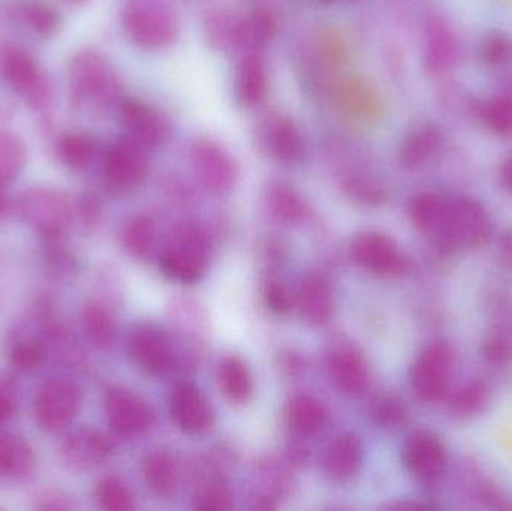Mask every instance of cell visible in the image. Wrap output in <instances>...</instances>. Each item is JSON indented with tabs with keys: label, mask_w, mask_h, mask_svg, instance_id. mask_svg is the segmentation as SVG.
Wrapping results in <instances>:
<instances>
[{
	"label": "cell",
	"mask_w": 512,
	"mask_h": 511,
	"mask_svg": "<svg viewBox=\"0 0 512 511\" xmlns=\"http://www.w3.org/2000/svg\"><path fill=\"white\" fill-rule=\"evenodd\" d=\"M69 78L75 96L98 111L122 104V83L104 54L80 50L69 62Z\"/></svg>",
	"instance_id": "1"
},
{
	"label": "cell",
	"mask_w": 512,
	"mask_h": 511,
	"mask_svg": "<svg viewBox=\"0 0 512 511\" xmlns=\"http://www.w3.org/2000/svg\"><path fill=\"white\" fill-rule=\"evenodd\" d=\"M128 38L146 51L167 50L176 44L180 23L170 6L155 0H131L122 9Z\"/></svg>",
	"instance_id": "2"
},
{
	"label": "cell",
	"mask_w": 512,
	"mask_h": 511,
	"mask_svg": "<svg viewBox=\"0 0 512 511\" xmlns=\"http://www.w3.org/2000/svg\"><path fill=\"white\" fill-rule=\"evenodd\" d=\"M0 74L33 110H42L53 98V87L35 57L15 44L0 45Z\"/></svg>",
	"instance_id": "3"
},
{
	"label": "cell",
	"mask_w": 512,
	"mask_h": 511,
	"mask_svg": "<svg viewBox=\"0 0 512 511\" xmlns=\"http://www.w3.org/2000/svg\"><path fill=\"white\" fill-rule=\"evenodd\" d=\"M492 224L486 209L468 197H448L447 215L438 245L448 249H475L486 245Z\"/></svg>",
	"instance_id": "4"
},
{
	"label": "cell",
	"mask_w": 512,
	"mask_h": 511,
	"mask_svg": "<svg viewBox=\"0 0 512 511\" xmlns=\"http://www.w3.org/2000/svg\"><path fill=\"white\" fill-rule=\"evenodd\" d=\"M456 353L447 341H433L421 350L411 369L415 395L426 404H436L447 396L453 378Z\"/></svg>",
	"instance_id": "5"
},
{
	"label": "cell",
	"mask_w": 512,
	"mask_h": 511,
	"mask_svg": "<svg viewBox=\"0 0 512 511\" xmlns=\"http://www.w3.org/2000/svg\"><path fill=\"white\" fill-rule=\"evenodd\" d=\"M402 461L409 474L424 488H439L447 476V447L432 432L417 431L409 435L403 444Z\"/></svg>",
	"instance_id": "6"
},
{
	"label": "cell",
	"mask_w": 512,
	"mask_h": 511,
	"mask_svg": "<svg viewBox=\"0 0 512 511\" xmlns=\"http://www.w3.org/2000/svg\"><path fill=\"white\" fill-rule=\"evenodd\" d=\"M254 138L256 146L280 164L297 165L306 156V138L297 123L285 114L262 117Z\"/></svg>",
	"instance_id": "7"
},
{
	"label": "cell",
	"mask_w": 512,
	"mask_h": 511,
	"mask_svg": "<svg viewBox=\"0 0 512 511\" xmlns=\"http://www.w3.org/2000/svg\"><path fill=\"white\" fill-rule=\"evenodd\" d=\"M192 167L204 188L215 194H227L236 185L239 165L234 156L212 138L200 137L192 143Z\"/></svg>",
	"instance_id": "8"
},
{
	"label": "cell",
	"mask_w": 512,
	"mask_h": 511,
	"mask_svg": "<svg viewBox=\"0 0 512 511\" xmlns=\"http://www.w3.org/2000/svg\"><path fill=\"white\" fill-rule=\"evenodd\" d=\"M20 210L30 227L50 240L62 237L71 219V204L62 192L32 188L21 195Z\"/></svg>",
	"instance_id": "9"
},
{
	"label": "cell",
	"mask_w": 512,
	"mask_h": 511,
	"mask_svg": "<svg viewBox=\"0 0 512 511\" xmlns=\"http://www.w3.org/2000/svg\"><path fill=\"white\" fill-rule=\"evenodd\" d=\"M149 174L144 147L123 138L108 147L104 156V179L108 188L117 194H128L140 188Z\"/></svg>",
	"instance_id": "10"
},
{
	"label": "cell",
	"mask_w": 512,
	"mask_h": 511,
	"mask_svg": "<svg viewBox=\"0 0 512 511\" xmlns=\"http://www.w3.org/2000/svg\"><path fill=\"white\" fill-rule=\"evenodd\" d=\"M119 113L128 138L144 149L162 146L173 134L170 117L155 105L140 99H123Z\"/></svg>",
	"instance_id": "11"
},
{
	"label": "cell",
	"mask_w": 512,
	"mask_h": 511,
	"mask_svg": "<svg viewBox=\"0 0 512 511\" xmlns=\"http://www.w3.org/2000/svg\"><path fill=\"white\" fill-rule=\"evenodd\" d=\"M81 390L68 380H50L42 384L35 398V416L47 431H60L77 417Z\"/></svg>",
	"instance_id": "12"
},
{
	"label": "cell",
	"mask_w": 512,
	"mask_h": 511,
	"mask_svg": "<svg viewBox=\"0 0 512 511\" xmlns=\"http://www.w3.org/2000/svg\"><path fill=\"white\" fill-rule=\"evenodd\" d=\"M105 413L108 425L119 437H140L153 425V413L147 402L122 387L108 390L105 396Z\"/></svg>",
	"instance_id": "13"
},
{
	"label": "cell",
	"mask_w": 512,
	"mask_h": 511,
	"mask_svg": "<svg viewBox=\"0 0 512 511\" xmlns=\"http://www.w3.org/2000/svg\"><path fill=\"white\" fill-rule=\"evenodd\" d=\"M333 92L339 110L354 122L370 125L384 116V101L378 89L361 75L342 78Z\"/></svg>",
	"instance_id": "14"
},
{
	"label": "cell",
	"mask_w": 512,
	"mask_h": 511,
	"mask_svg": "<svg viewBox=\"0 0 512 511\" xmlns=\"http://www.w3.org/2000/svg\"><path fill=\"white\" fill-rule=\"evenodd\" d=\"M165 275L177 281H198L207 269V243L194 228H183L174 246H170L161 258Z\"/></svg>",
	"instance_id": "15"
},
{
	"label": "cell",
	"mask_w": 512,
	"mask_h": 511,
	"mask_svg": "<svg viewBox=\"0 0 512 511\" xmlns=\"http://www.w3.org/2000/svg\"><path fill=\"white\" fill-rule=\"evenodd\" d=\"M355 260L364 269L382 276L402 275L408 260L393 239L381 233L360 234L352 245Z\"/></svg>",
	"instance_id": "16"
},
{
	"label": "cell",
	"mask_w": 512,
	"mask_h": 511,
	"mask_svg": "<svg viewBox=\"0 0 512 511\" xmlns=\"http://www.w3.org/2000/svg\"><path fill=\"white\" fill-rule=\"evenodd\" d=\"M171 417L189 435H203L213 426L212 405L209 399L192 384H180L171 395Z\"/></svg>",
	"instance_id": "17"
},
{
	"label": "cell",
	"mask_w": 512,
	"mask_h": 511,
	"mask_svg": "<svg viewBox=\"0 0 512 511\" xmlns=\"http://www.w3.org/2000/svg\"><path fill=\"white\" fill-rule=\"evenodd\" d=\"M204 36L216 51H242L245 45V15L225 6L209 9L204 15Z\"/></svg>",
	"instance_id": "18"
},
{
	"label": "cell",
	"mask_w": 512,
	"mask_h": 511,
	"mask_svg": "<svg viewBox=\"0 0 512 511\" xmlns=\"http://www.w3.org/2000/svg\"><path fill=\"white\" fill-rule=\"evenodd\" d=\"M131 351L138 365L152 375L165 374L173 363L170 341L152 324L135 330L131 338Z\"/></svg>",
	"instance_id": "19"
},
{
	"label": "cell",
	"mask_w": 512,
	"mask_h": 511,
	"mask_svg": "<svg viewBox=\"0 0 512 511\" xmlns=\"http://www.w3.org/2000/svg\"><path fill=\"white\" fill-rule=\"evenodd\" d=\"M459 59L460 45L453 30L444 21L433 20L424 39V68L432 75L447 74Z\"/></svg>",
	"instance_id": "20"
},
{
	"label": "cell",
	"mask_w": 512,
	"mask_h": 511,
	"mask_svg": "<svg viewBox=\"0 0 512 511\" xmlns=\"http://www.w3.org/2000/svg\"><path fill=\"white\" fill-rule=\"evenodd\" d=\"M236 98L243 107H258L268 92V72L262 51L243 53L236 69Z\"/></svg>",
	"instance_id": "21"
},
{
	"label": "cell",
	"mask_w": 512,
	"mask_h": 511,
	"mask_svg": "<svg viewBox=\"0 0 512 511\" xmlns=\"http://www.w3.org/2000/svg\"><path fill=\"white\" fill-rule=\"evenodd\" d=\"M444 141V131L435 123H424L408 137L400 147V162L408 170H417L433 158L441 149Z\"/></svg>",
	"instance_id": "22"
},
{
	"label": "cell",
	"mask_w": 512,
	"mask_h": 511,
	"mask_svg": "<svg viewBox=\"0 0 512 511\" xmlns=\"http://www.w3.org/2000/svg\"><path fill=\"white\" fill-rule=\"evenodd\" d=\"M330 375L342 392L358 395L369 387L370 372L366 362L354 350H339L330 359Z\"/></svg>",
	"instance_id": "23"
},
{
	"label": "cell",
	"mask_w": 512,
	"mask_h": 511,
	"mask_svg": "<svg viewBox=\"0 0 512 511\" xmlns=\"http://www.w3.org/2000/svg\"><path fill=\"white\" fill-rule=\"evenodd\" d=\"M447 206V195L423 192L412 198L409 204V218L418 231L438 243L444 227Z\"/></svg>",
	"instance_id": "24"
},
{
	"label": "cell",
	"mask_w": 512,
	"mask_h": 511,
	"mask_svg": "<svg viewBox=\"0 0 512 511\" xmlns=\"http://www.w3.org/2000/svg\"><path fill=\"white\" fill-rule=\"evenodd\" d=\"M363 462V444L355 435H343L328 450L325 471L330 479L345 482L360 470Z\"/></svg>",
	"instance_id": "25"
},
{
	"label": "cell",
	"mask_w": 512,
	"mask_h": 511,
	"mask_svg": "<svg viewBox=\"0 0 512 511\" xmlns=\"http://www.w3.org/2000/svg\"><path fill=\"white\" fill-rule=\"evenodd\" d=\"M280 29L279 14L273 6L258 3L245 14V45L243 53L262 51V48L276 38Z\"/></svg>",
	"instance_id": "26"
},
{
	"label": "cell",
	"mask_w": 512,
	"mask_h": 511,
	"mask_svg": "<svg viewBox=\"0 0 512 511\" xmlns=\"http://www.w3.org/2000/svg\"><path fill=\"white\" fill-rule=\"evenodd\" d=\"M298 306L307 321L322 326L333 315V299L327 285L318 276H309L298 288Z\"/></svg>",
	"instance_id": "27"
},
{
	"label": "cell",
	"mask_w": 512,
	"mask_h": 511,
	"mask_svg": "<svg viewBox=\"0 0 512 511\" xmlns=\"http://www.w3.org/2000/svg\"><path fill=\"white\" fill-rule=\"evenodd\" d=\"M327 417L324 405L312 396H298L286 408L289 426L304 437L321 432L327 423Z\"/></svg>",
	"instance_id": "28"
},
{
	"label": "cell",
	"mask_w": 512,
	"mask_h": 511,
	"mask_svg": "<svg viewBox=\"0 0 512 511\" xmlns=\"http://www.w3.org/2000/svg\"><path fill=\"white\" fill-rule=\"evenodd\" d=\"M110 444L95 431H83L69 437L63 447V455L72 467H89L107 458Z\"/></svg>",
	"instance_id": "29"
},
{
	"label": "cell",
	"mask_w": 512,
	"mask_h": 511,
	"mask_svg": "<svg viewBox=\"0 0 512 511\" xmlns=\"http://www.w3.org/2000/svg\"><path fill=\"white\" fill-rule=\"evenodd\" d=\"M265 201L268 210L285 224H300L306 218L307 206L303 197L285 183H271Z\"/></svg>",
	"instance_id": "30"
},
{
	"label": "cell",
	"mask_w": 512,
	"mask_h": 511,
	"mask_svg": "<svg viewBox=\"0 0 512 511\" xmlns=\"http://www.w3.org/2000/svg\"><path fill=\"white\" fill-rule=\"evenodd\" d=\"M144 479L147 486L162 498L171 497L176 492L179 474L176 462L167 453H152L143 465Z\"/></svg>",
	"instance_id": "31"
},
{
	"label": "cell",
	"mask_w": 512,
	"mask_h": 511,
	"mask_svg": "<svg viewBox=\"0 0 512 511\" xmlns=\"http://www.w3.org/2000/svg\"><path fill=\"white\" fill-rule=\"evenodd\" d=\"M219 384L225 396L236 404H245L254 392L251 372L237 357H227L222 360L219 366Z\"/></svg>",
	"instance_id": "32"
},
{
	"label": "cell",
	"mask_w": 512,
	"mask_h": 511,
	"mask_svg": "<svg viewBox=\"0 0 512 511\" xmlns=\"http://www.w3.org/2000/svg\"><path fill=\"white\" fill-rule=\"evenodd\" d=\"M96 155V141L87 132H68L57 143V156L72 170H83L92 164Z\"/></svg>",
	"instance_id": "33"
},
{
	"label": "cell",
	"mask_w": 512,
	"mask_h": 511,
	"mask_svg": "<svg viewBox=\"0 0 512 511\" xmlns=\"http://www.w3.org/2000/svg\"><path fill=\"white\" fill-rule=\"evenodd\" d=\"M87 338L99 350H108L116 338V327L110 312L98 302L87 303L81 312Z\"/></svg>",
	"instance_id": "34"
},
{
	"label": "cell",
	"mask_w": 512,
	"mask_h": 511,
	"mask_svg": "<svg viewBox=\"0 0 512 511\" xmlns=\"http://www.w3.org/2000/svg\"><path fill=\"white\" fill-rule=\"evenodd\" d=\"M490 401V390L483 380H469L462 384L451 399V413L459 419L468 420L486 411Z\"/></svg>",
	"instance_id": "35"
},
{
	"label": "cell",
	"mask_w": 512,
	"mask_h": 511,
	"mask_svg": "<svg viewBox=\"0 0 512 511\" xmlns=\"http://www.w3.org/2000/svg\"><path fill=\"white\" fill-rule=\"evenodd\" d=\"M33 467V453L23 438L0 437V477L23 476Z\"/></svg>",
	"instance_id": "36"
},
{
	"label": "cell",
	"mask_w": 512,
	"mask_h": 511,
	"mask_svg": "<svg viewBox=\"0 0 512 511\" xmlns=\"http://www.w3.org/2000/svg\"><path fill=\"white\" fill-rule=\"evenodd\" d=\"M315 53L325 69H342L351 59L348 41L336 29H322L316 33Z\"/></svg>",
	"instance_id": "37"
},
{
	"label": "cell",
	"mask_w": 512,
	"mask_h": 511,
	"mask_svg": "<svg viewBox=\"0 0 512 511\" xmlns=\"http://www.w3.org/2000/svg\"><path fill=\"white\" fill-rule=\"evenodd\" d=\"M26 159L24 141L11 132H0V189H5L20 176Z\"/></svg>",
	"instance_id": "38"
},
{
	"label": "cell",
	"mask_w": 512,
	"mask_h": 511,
	"mask_svg": "<svg viewBox=\"0 0 512 511\" xmlns=\"http://www.w3.org/2000/svg\"><path fill=\"white\" fill-rule=\"evenodd\" d=\"M481 114L493 132L504 138H512V80L484 104Z\"/></svg>",
	"instance_id": "39"
},
{
	"label": "cell",
	"mask_w": 512,
	"mask_h": 511,
	"mask_svg": "<svg viewBox=\"0 0 512 511\" xmlns=\"http://www.w3.org/2000/svg\"><path fill=\"white\" fill-rule=\"evenodd\" d=\"M122 242L134 257H144L155 245V224L144 215L134 216L123 228Z\"/></svg>",
	"instance_id": "40"
},
{
	"label": "cell",
	"mask_w": 512,
	"mask_h": 511,
	"mask_svg": "<svg viewBox=\"0 0 512 511\" xmlns=\"http://www.w3.org/2000/svg\"><path fill=\"white\" fill-rule=\"evenodd\" d=\"M23 17L26 23L32 27L33 32L44 38L54 36L60 27L59 12L50 5V3L42 2V0H30L24 3Z\"/></svg>",
	"instance_id": "41"
},
{
	"label": "cell",
	"mask_w": 512,
	"mask_h": 511,
	"mask_svg": "<svg viewBox=\"0 0 512 511\" xmlns=\"http://www.w3.org/2000/svg\"><path fill=\"white\" fill-rule=\"evenodd\" d=\"M373 419L382 428L396 429L408 420V408L405 402L393 393L379 396L373 404Z\"/></svg>",
	"instance_id": "42"
},
{
	"label": "cell",
	"mask_w": 512,
	"mask_h": 511,
	"mask_svg": "<svg viewBox=\"0 0 512 511\" xmlns=\"http://www.w3.org/2000/svg\"><path fill=\"white\" fill-rule=\"evenodd\" d=\"M96 498L102 509L126 511L132 509V495L122 480L107 477L96 488Z\"/></svg>",
	"instance_id": "43"
},
{
	"label": "cell",
	"mask_w": 512,
	"mask_h": 511,
	"mask_svg": "<svg viewBox=\"0 0 512 511\" xmlns=\"http://www.w3.org/2000/svg\"><path fill=\"white\" fill-rule=\"evenodd\" d=\"M231 506H233V492L230 486L221 480L209 483L195 498V509L221 511L231 509Z\"/></svg>",
	"instance_id": "44"
},
{
	"label": "cell",
	"mask_w": 512,
	"mask_h": 511,
	"mask_svg": "<svg viewBox=\"0 0 512 511\" xmlns=\"http://www.w3.org/2000/svg\"><path fill=\"white\" fill-rule=\"evenodd\" d=\"M45 348L39 341H23L11 353V365L20 372H32L44 362Z\"/></svg>",
	"instance_id": "45"
},
{
	"label": "cell",
	"mask_w": 512,
	"mask_h": 511,
	"mask_svg": "<svg viewBox=\"0 0 512 511\" xmlns=\"http://www.w3.org/2000/svg\"><path fill=\"white\" fill-rule=\"evenodd\" d=\"M481 53H483V59L490 63V65H501V63L507 62L511 57V41L507 36L501 35V33L490 35L484 41Z\"/></svg>",
	"instance_id": "46"
},
{
	"label": "cell",
	"mask_w": 512,
	"mask_h": 511,
	"mask_svg": "<svg viewBox=\"0 0 512 511\" xmlns=\"http://www.w3.org/2000/svg\"><path fill=\"white\" fill-rule=\"evenodd\" d=\"M265 305L277 315H286L291 311V296L280 282L270 281L264 287Z\"/></svg>",
	"instance_id": "47"
},
{
	"label": "cell",
	"mask_w": 512,
	"mask_h": 511,
	"mask_svg": "<svg viewBox=\"0 0 512 511\" xmlns=\"http://www.w3.org/2000/svg\"><path fill=\"white\" fill-rule=\"evenodd\" d=\"M345 188L349 194L366 203H378L384 198V192L375 185L372 180L363 177H348L345 180Z\"/></svg>",
	"instance_id": "48"
},
{
	"label": "cell",
	"mask_w": 512,
	"mask_h": 511,
	"mask_svg": "<svg viewBox=\"0 0 512 511\" xmlns=\"http://www.w3.org/2000/svg\"><path fill=\"white\" fill-rule=\"evenodd\" d=\"M484 356L493 365H505L512 359L510 342L504 338H492L484 345Z\"/></svg>",
	"instance_id": "49"
},
{
	"label": "cell",
	"mask_w": 512,
	"mask_h": 511,
	"mask_svg": "<svg viewBox=\"0 0 512 511\" xmlns=\"http://www.w3.org/2000/svg\"><path fill=\"white\" fill-rule=\"evenodd\" d=\"M17 413V401L9 390L0 387V426L8 423Z\"/></svg>",
	"instance_id": "50"
},
{
	"label": "cell",
	"mask_w": 512,
	"mask_h": 511,
	"mask_svg": "<svg viewBox=\"0 0 512 511\" xmlns=\"http://www.w3.org/2000/svg\"><path fill=\"white\" fill-rule=\"evenodd\" d=\"M499 176H501L502 185L512 194V156L505 159L502 162L501 170H499Z\"/></svg>",
	"instance_id": "51"
},
{
	"label": "cell",
	"mask_w": 512,
	"mask_h": 511,
	"mask_svg": "<svg viewBox=\"0 0 512 511\" xmlns=\"http://www.w3.org/2000/svg\"><path fill=\"white\" fill-rule=\"evenodd\" d=\"M501 258L505 263L512 264V231H508L501 240Z\"/></svg>",
	"instance_id": "52"
},
{
	"label": "cell",
	"mask_w": 512,
	"mask_h": 511,
	"mask_svg": "<svg viewBox=\"0 0 512 511\" xmlns=\"http://www.w3.org/2000/svg\"><path fill=\"white\" fill-rule=\"evenodd\" d=\"M8 212H9L8 197H6L5 189H0V219H2L3 216L8 215Z\"/></svg>",
	"instance_id": "53"
},
{
	"label": "cell",
	"mask_w": 512,
	"mask_h": 511,
	"mask_svg": "<svg viewBox=\"0 0 512 511\" xmlns=\"http://www.w3.org/2000/svg\"><path fill=\"white\" fill-rule=\"evenodd\" d=\"M68 2L75 3V5H81V3H86L87 0H68Z\"/></svg>",
	"instance_id": "54"
},
{
	"label": "cell",
	"mask_w": 512,
	"mask_h": 511,
	"mask_svg": "<svg viewBox=\"0 0 512 511\" xmlns=\"http://www.w3.org/2000/svg\"><path fill=\"white\" fill-rule=\"evenodd\" d=\"M325 2H340V0H325Z\"/></svg>",
	"instance_id": "55"
}]
</instances>
